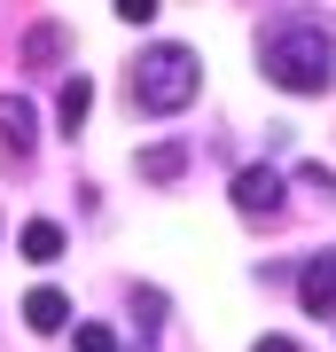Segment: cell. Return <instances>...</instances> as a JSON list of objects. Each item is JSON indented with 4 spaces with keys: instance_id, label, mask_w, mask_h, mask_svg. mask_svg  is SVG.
<instances>
[{
    "instance_id": "obj_1",
    "label": "cell",
    "mask_w": 336,
    "mask_h": 352,
    "mask_svg": "<svg viewBox=\"0 0 336 352\" xmlns=\"http://www.w3.org/2000/svg\"><path fill=\"white\" fill-rule=\"evenodd\" d=\"M258 71L282 94H328L336 87V24L313 8H289L258 32Z\"/></svg>"
},
{
    "instance_id": "obj_2",
    "label": "cell",
    "mask_w": 336,
    "mask_h": 352,
    "mask_svg": "<svg viewBox=\"0 0 336 352\" xmlns=\"http://www.w3.org/2000/svg\"><path fill=\"white\" fill-rule=\"evenodd\" d=\"M203 87V63H196V47H180V39H157V47H141V63H133V110L141 118H172L188 110Z\"/></svg>"
},
{
    "instance_id": "obj_3",
    "label": "cell",
    "mask_w": 336,
    "mask_h": 352,
    "mask_svg": "<svg viewBox=\"0 0 336 352\" xmlns=\"http://www.w3.org/2000/svg\"><path fill=\"white\" fill-rule=\"evenodd\" d=\"M298 305L313 321H336V251H313L298 266Z\"/></svg>"
},
{
    "instance_id": "obj_4",
    "label": "cell",
    "mask_w": 336,
    "mask_h": 352,
    "mask_svg": "<svg viewBox=\"0 0 336 352\" xmlns=\"http://www.w3.org/2000/svg\"><path fill=\"white\" fill-rule=\"evenodd\" d=\"M32 141H39V110H32L24 94H0V157L24 164V157H32Z\"/></svg>"
},
{
    "instance_id": "obj_5",
    "label": "cell",
    "mask_w": 336,
    "mask_h": 352,
    "mask_svg": "<svg viewBox=\"0 0 336 352\" xmlns=\"http://www.w3.org/2000/svg\"><path fill=\"white\" fill-rule=\"evenodd\" d=\"M235 212L243 219H274L282 212V180L266 173V164H243V173H235Z\"/></svg>"
},
{
    "instance_id": "obj_6",
    "label": "cell",
    "mask_w": 336,
    "mask_h": 352,
    "mask_svg": "<svg viewBox=\"0 0 336 352\" xmlns=\"http://www.w3.org/2000/svg\"><path fill=\"white\" fill-rule=\"evenodd\" d=\"M133 164H141V180H157V188H172V180L188 173V141H149V149H141Z\"/></svg>"
},
{
    "instance_id": "obj_7",
    "label": "cell",
    "mask_w": 336,
    "mask_h": 352,
    "mask_svg": "<svg viewBox=\"0 0 336 352\" xmlns=\"http://www.w3.org/2000/svg\"><path fill=\"white\" fill-rule=\"evenodd\" d=\"M63 55H71V32H63V24H32V39H24V63H32V71H55Z\"/></svg>"
},
{
    "instance_id": "obj_8",
    "label": "cell",
    "mask_w": 336,
    "mask_h": 352,
    "mask_svg": "<svg viewBox=\"0 0 336 352\" xmlns=\"http://www.w3.org/2000/svg\"><path fill=\"white\" fill-rule=\"evenodd\" d=\"M87 110H94V78L78 71V78H63V102H55V118H63L71 141H78V126H87Z\"/></svg>"
},
{
    "instance_id": "obj_9",
    "label": "cell",
    "mask_w": 336,
    "mask_h": 352,
    "mask_svg": "<svg viewBox=\"0 0 336 352\" xmlns=\"http://www.w3.org/2000/svg\"><path fill=\"white\" fill-rule=\"evenodd\" d=\"M24 321L39 329V337H55V329L71 321V305H63V289H32V298H24Z\"/></svg>"
},
{
    "instance_id": "obj_10",
    "label": "cell",
    "mask_w": 336,
    "mask_h": 352,
    "mask_svg": "<svg viewBox=\"0 0 336 352\" xmlns=\"http://www.w3.org/2000/svg\"><path fill=\"white\" fill-rule=\"evenodd\" d=\"M24 258H39V266L63 258V227H55V219H32V227H24Z\"/></svg>"
},
{
    "instance_id": "obj_11",
    "label": "cell",
    "mask_w": 336,
    "mask_h": 352,
    "mask_svg": "<svg viewBox=\"0 0 336 352\" xmlns=\"http://www.w3.org/2000/svg\"><path fill=\"white\" fill-rule=\"evenodd\" d=\"M133 321H141V352H149L157 321H164V289H133Z\"/></svg>"
},
{
    "instance_id": "obj_12",
    "label": "cell",
    "mask_w": 336,
    "mask_h": 352,
    "mask_svg": "<svg viewBox=\"0 0 336 352\" xmlns=\"http://www.w3.org/2000/svg\"><path fill=\"white\" fill-rule=\"evenodd\" d=\"M298 188L321 196V204H336V173H328V164H298Z\"/></svg>"
},
{
    "instance_id": "obj_13",
    "label": "cell",
    "mask_w": 336,
    "mask_h": 352,
    "mask_svg": "<svg viewBox=\"0 0 336 352\" xmlns=\"http://www.w3.org/2000/svg\"><path fill=\"white\" fill-rule=\"evenodd\" d=\"M78 352H117V329H102V321H78Z\"/></svg>"
},
{
    "instance_id": "obj_14",
    "label": "cell",
    "mask_w": 336,
    "mask_h": 352,
    "mask_svg": "<svg viewBox=\"0 0 336 352\" xmlns=\"http://www.w3.org/2000/svg\"><path fill=\"white\" fill-rule=\"evenodd\" d=\"M117 16L125 24H157V0H117Z\"/></svg>"
},
{
    "instance_id": "obj_15",
    "label": "cell",
    "mask_w": 336,
    "mask_h": 352,
    "mask_svg": "<svg viewBox=\"0 0 336 352\" xmlns=\"http://www.w3.org/2000/svg\"><path fill=\"white\" fill-rule=\"evenodd\" d=\"M250 352H298V344H289V337H258V344H250Z\"/></svg>"
}]
</instances>
